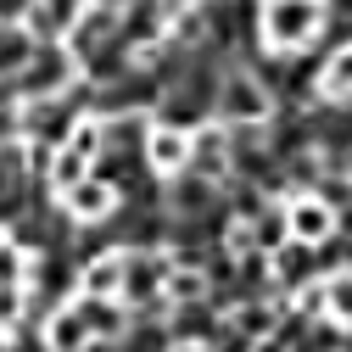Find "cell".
<instances>
[{"mask_svg": "<svg viewBox=\"0 0 352 352\" xmlns=\"http://www.w3.org/2000/svg\"><path fill=\"white\" fill-rule=\"evenodd\" d=\"M324 17L330 6L324 0H263V17H257V34L269 51H307L314 39L324 34Z\"/></svg>", "mask_w": 352, "mask_h": 352, "instance_id": "6da1fadb", "label": "cell"}, {"mask_svg": "<svg viewBox=\"0 0 352 352\" xmlns=\"http://www.w3.org/2000/svg\"><path fill=\"white\" fill-rule=\"evenodd\" d=\"M218 123H230V129H246V123H263L274 112V96H269V84H263L257 73H230L224 84H218Z\"/></svg>", "mask_w": 352, "mask_h": 352, "instance_id": "7a4b0ae2", "label": "cell"}, {"mask_svg": "<svg viewBox=\"0 0 352 352\" xmlns=\"http://www.w3.org/2000/svg\"><path fill=\"white\" fill-rule=\"evenodd\" d=\"M285 218H291V241H302V246H319L336 235V207L324 196H296L285 207Z\"/></svg>", "mask_w": 352, "mask_h": 352, "instance_id": "3957f363", "label": "cell"}, {"mask_svg": "<svg viewBox=\"0 0 352 352\" xmlns=\"http://www.w3.org/2000/svg\"><path fill=\"white\" fill-rule=\"evenodd\" d=\"M146 157H151V168L157 173H185L190 168V157H196V135H185V129H173V123H162V129H151L146 135Z\"/></svg>", "mask_w": 352, "mask_h": 352, "instance_id": "277c9868", "label": "cell"}, {"mask_svg": "<svg viewBox=\"0 0 352 352\" xmlns=\"http://www.w3.org/2000/svg\"><path fill=\"white\" fill-rule=\"evenodd\" d=\"M168 274H173V269H168L162 257H151V252H123V296H129V302L162 296Z\"/></svg>", "mask_w": 352, "mask_h": 352, "instance_id": "5b68a950", "label": "cell"}, {"mask_svg": "<svg viewBox=\"0 0 352 352\" xmlns=\"http://www.w3.org/2000/svg\"><path fill=\"white\" fill-rule=\"evenodd\" d=\"M62 201H67V212L78 218V224H101V218L118 207V190H112L107 179H84V185H73Z\"/></svg>", "mask_w": 352, "mask_h": 352, "instance_id": "8992f818", "label": "cell"}, {"mask_svg": "<svg viewBox=\"0 0 352 352\" xmlns=\"http://www.w3.org/2000/svg\"><path fill=\"white\" fill-rule=\"evenodd\" d=\"M112 291H123V252H101L84 274V296H112Z\"/></svg>", "mask_w": 352, "mask_h": 352, "instance_id": "52a82bcc", "label": "cell"}, {"mask_svg": "<svg viewBox=\"0 0 352 352\" xmlns=\"http://www.w3.org/2000/svg\"><path fill=\"white\" fill-rule=\"evenodd\" d=\"M51 346H56V352H78V346H90V324H84L78 302L62 307V314L51 319Z\"/></svg>", "mask_w": 352, "mask_h": 352, "instance_id": "ba28073f", "label": "cell"}, {"mask_svg": "<svg viewBox=\"0 0 352 352\" xmlns=\"http://www.w3.org/2000/svg\"><path fill=\"white\" fill-rule=\"evenodd\" d=\"M62 123H67V101H62V96H39V101L28 107V135H34V140L62 135Z\"/></svg>", "mask_w": 352, "mask_h": 352, "instance_id": "9c48e42d", "label": "cell"}, {"mask_svg": "<svg viewBox=\"0 0 352 352\" xmlns=\"http://www.w3.org/2000/svg\"><path fill=\"white\" fill-rule=\"evenodd\" d=\"M324 314L336 319V324H352V269H341V274H330L324 285Z\"/></svg>", "mask_w": 352, "mask_h": 352, "instance_id": "30bf717a", "label": "cell"}, {"mask_svg": "<svg viewBox=\"0 0 352 352\" xmlns=\"http://www.w3.org/2000/svg\"><path fill=\"white\" fill-rule=\"evenodd\" d=\"M28 56H34L28 28H0V73H23Z\"/></svg>", "mask_w": 352, "mask_h": 352, "instance_id": "8fae6325", "label": "cell"}, {"mask_svg": "<svg viewBox=\"0 0 352 352\" xmlns=\"http://www.w3.org/2000/svg\"><path fill=\"white\" fill-rule=\"evenodd\" d=\"M319 90H324V96H352V45H341V51L330 56V67H324V78H319Z\"/></svg>", "mask_w": 352, "mask_h": 352, "instance_id": "7c38bea8", "label": "cell"}, {"mask_svg": "<svg viewBox=\"0 0 352 352\" xmlns=\"http://www.w3.org/2000/svg\"><path fill=\"white\" fill-rule=\"evenodd\" d=\"M196 157L207 162L201 173H212V179H218V173H224V135H196Z\"/></svg>", "mask_w": 352, "mask_h": 352, "instance_id": "4fadbf2b", "label": "cell"}, {"mask_svg": "<svg viewBox=\"0 0 352 352\" xmlns=\"http://www.w3.org/2000/svg\"><path fill=\"white\" fill-rule=\"evenodd\" d=\"M17 319V285H0V330Z\"/></svg>", "mask_w": 352, "mask_h": 352, "instance_id": "5bb4252c", "label": "cell"}]
</instances>
